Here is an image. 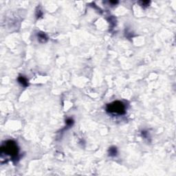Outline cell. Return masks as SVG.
Segmentation results:
<instances>
[{"instance_id":"cell-4","label":"cell","mask_w":176,"mask_h":176,"mask_svg":"<svg viewBox=\"0 0 176 176\" xmlns=\"http://www.w3.org/2000/svg\"><path fill=\"white\" fill-rule=\"evenodd\" d=\"M110 156H114L116 155V153H117V149H116V148L115 147H111L110 149Z\"/></svg>"},{"instance_id":"cell-1","label":"cell","mask_w":176,"mask_h":176,"mask_svg":"<svg viewBox=\"0 0 176 176\" xmlns=\"http://www.w3.org/2000/svg\"><path fill=\"white\" fill-rule=\"evenodd\" d=\"M18 151L19 149L17 144L12 140L6 142L1 147V152L4 153L6 155L10 156L12 157L17 156Z\"/></svg>"},{"instance_id":"cell-2","label":"cell","mask_w":176,"mask_h":176,"mask_svg":"<svg viewBox=\"0 0 176 176\" xmlns=\"http://www.w3.org/2000/svg\"><path fill=\"white\" fill-rule=\"evenodd\" d=\"M107 111L111 114H117L119 115L125 113V106L120 101H114L107 106Z\"/></svg>"},{"instance_id":"cell-3","label":"cell","mask_w":176,"mask_h":176,"mask_svg":"<svg viewBox=\"0 0 176 176\" xmlns=\"http://www.w3.org/2000/svg\"><path fill=\"white\" fill-rule=\"evenodd\" d=\"M18 81L20 83V84L24 86V87H26V86L28 85V80L24 76H19V78H18Z\"/></svg>"},{"instance_id":"cell-5","label":"cell","mask_w":176,"mask_h":176,"mask_svg":"<svg viewBox=\"0 0 176 176\" xmlns=\"http://www.w3.org/2000/svg\"><path fill=\"white\" fill-rule=\"evenodd\" d=\"M38 37L39 40H43V42H45L47 40V37L45 34L39 33L38 34Z\"/></svg>"}]
</instances>
